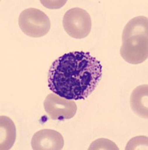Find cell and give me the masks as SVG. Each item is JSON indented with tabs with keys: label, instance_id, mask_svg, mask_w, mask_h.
<instances>
[{
	"label": "cell",
	"instance_id": "cell-6",
	"mask_svg": "<svg viewBox=\"0 0 148 150\" xmlns=\"http://www.w3.org/2000/svg\"><path fill=\"white\" fill-rule=\"evenodd\" d=\"M65 144L63 136L56 131L42 129L32 137L31 145L34 150H60Z\"/></svg>",
	"mask_w": 148,
	"mask_h": 150
},
{
	"label": "cell",
	"instance_id": "cell-5",
	"mask_svg": "<svg viewBox=\"0 0 148 150\" xmlns=\"http://www.w3.org/2000/svg\"><path fill=\"white\" fill-rule=\"evenodd\" d=\"M44 110L51 120H70L76 113L77 106L73 100H69L56 94H49L43 102Z\"/></svg>",
	"mask_w": 148,
	"mask_h": 150
},
{
	"label": "cell",
	"instance_id": "cell-1",
	"mask_svg": "<svg viewBox=\"0 0 148 150\" xmlns=\"http://www.w3.org/2000/svg\"><path fill=\"white\" fill-rule=\"evenodd\" d=\"M100 62L88 52H69L52 63L48 72V87L69 100L87 98L102 77Z\"/></svg>",
	"mask_w": 148,
	"mask_h": 150
},
{
	"label": "cell",
	"instance_id": "cell-3",
	"mask_svg": "<svg viewBox=\"0 0 148 150\" xmlns=\"http://www.w3.org/2000/svg\"><path fill=\"white\" fill-rule=\"evenodd\" d=\"M18 23L22 33L32 38L46 35L51 27L49 17L43 11L34 8L22 11L19 16Z\"/></svg>",
	"mask_w": 148,
	"mask_h": 150
},
{
	"label": "cell",
	"instance_id": "cell-8",
	"mask_svg": "<svg viewBox=\"0 0 148 150\" xmlns=\"http://www.w3.org/2000/svg\"><path fill=\"white\" fill-rule=\"evenodd\" d=\"M16 140V126L8 116H0V149H11Z\"/></svg>",
	"mask_w": 148,
	"mask_h": 150
},
{
	"label": "cell",
	"instance_id": "cell-7",
	"mask_svg": "<svg viewBox=\"0 0 148 150\" xmlns=\"http://www.w3.org/2000/svg\"><path fill=\"white\" fill-rule=\"evenodd\" d=\"M130 106L138 116L147 120L148 118V85L138 86L132 92Z\"/></svg>",
	"mask_w": 148,
	"mask_h": 150
},
{
	"label": "cell",
	"instance_id": "cell-9",
	"mask_svg": "<svg viewBox=\"0 0 148 150\" xmlns=\"http://www.w3.org/2000/svg\"><path fill=\"white\" fill-rule=\"evenodd\" d=\"M89 150L91 149H116L118 150L119 148L117 146L115 143L112 140L108 139L100 138L96 140L90 144V147L88 148Z\"/></svg>",
	"mask_w": 148,
	"mask_h": 150
},
{
	"label": "cell",
	"instance_id": "cell-2",
	"mask_svg": "<svg viewBox=\"0 0 148 150\" xmlns=\"http://www.w3.org/2000/svg\"><path fill=\"white\" fill-rule=\"evenodd\" d=\"M148 19L134 17L125 26L122 35L121 56L129 64L138 65L148 57Z\"/></svg>",
	"mask_w": 148,
	"mask_h": 150
},
{
	"label": "cell",
	"instance_id": "cell-4",
	"mask_svg": "<svg viewBox=\"0 0 148 150\" xmlns=\"http://www.w3.org/2000/svg\"><path fill=\"white\" fill-rule=\"evenodd\" d=\"M90 14L81 8H73L65 14L63 27L68 35L76 39L87 37L91 30Z\"/></svg>",
	"mask_w": 148,
	"mask_h": 150
},
{
	"label": "cell",
	"instance_id": "cell-10",
	"mask_svg": "<svg viewBox=\"0 0 148 150\" xmlns=\"http://www.w3.org/2000/svg\"><path fill=\"white\" fill-rule=\"evenodd\" d=\"M147 137L138 136L129 140L126 146V149H147Z\"/></svg>",
	"mask_w": 148,
	"mask_h": 150
}]
</instances>
